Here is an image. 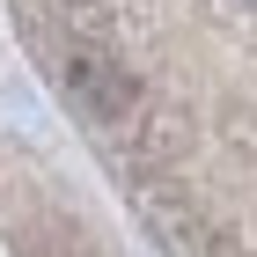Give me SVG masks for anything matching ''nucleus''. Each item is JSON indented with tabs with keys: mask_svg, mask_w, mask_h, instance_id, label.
Segmentation results:
<instances>
[{
	"mask_svg": "<svg viewBox=\"0 0 257 257\" xmlns=\"http://www.w3.org/2000/svg\"><path fill=\"white\" fill-rule=\"evenodd\" d=\"M250 8H257V0H250Z\"/></svg>",
	"mask_w": 257,
	"mask_h": 257,
	"instance_id": "obj_2",
	"label": "nucleus"
},
{
	"mask_svg": "<svg viewBox=\"0 0 257 257\" xmlns=\"http://www.w3.org/2000/svg\"><path fill=\"white\" fill-rule=\"evenodd\" d=\"M66 96H74L96 125H118L140 88H133V66H118L110 52H96V44H74V52H66Z\"/></svg>",
	"mask_w": 257,
	"mask_h": 257,
	"instance_id": "obj_1",
	"label": "nucleus"
}]
</instances>
